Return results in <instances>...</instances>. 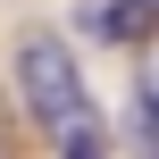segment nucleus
I'll return each mask as SVG.
<instances>
[{
  "mask_svg": "<svg viewBox=\"0 0 159 159\" xmlns=\"http://www.w3.org/2000/svg\"><path fill=\"white\" fill-rule=\"evenodd\" d=\"M84 25H92L101 42H134V34L151 25V0H109V8H92Z\"/></svg>",
  "mask_w": 159,
  "mask_h": 159,
  "instance_id": "f03ea898",
  "label": "nucleus"
},
{
  "mask_svg": "<svg viewBox=\"0 0 159 159\" xmlns=\"http://www.w3.org/2000/svg\"><path fill=\"white\" fill-rule=\"evenodd\" d=\"M0 159H17V151H8V126H0Z\"/></svg>",
  "mask_w": 159,
  "mask_h": 159,
  "instance_id": "39448f33",
  "label": "nucleus"
},
{
  "mask_svg": "<svg viewBox=\"0 0 159 159\" xmlns=\"http://www.w3.org/2000/svg\"><path fill=\"white\" fill-rule=\"evenodd\" d=\"M59 159H109V134H101L92 109H84L75 126H59Z\"/></svg>",
  "mask_w": 159,
  "mask_h": 159,
  "instance_id": "7ed1b4c3",
  "label": "nucleus"
},
{
  "mask_svg": "<svg viewBox=\"0 0 159 159\" xmlns=\"http://www.w3.org/2000/svg\"><path fill=\"white\" fill-rule=\"evenodd\" d=\"M126 151L151 159V84H134V109H126Z\"/></svg>",
  "mask_w": 159,
  "mask_h": 159,
  "instance_id": "20e7f679",
  "label": "nucleus"
},
{
  "mask_svg": "<svg viewBox=\"0 0 159 159\" xmlns=\"http://www.w3.org/2000/svg\"><path fill=\"white\" fill-rule=\"evenodd\" d=\"M17 101H25V117L34 126H75L84 109H92V92H84V67H75V50L59 42V34H25L17 42Z\"/></svg>",
  "mask_w": 159,
  "mask_h": 159,
  "instance_id": "f257e3e1",
  "label": "nucleus"
}]
</instances>
